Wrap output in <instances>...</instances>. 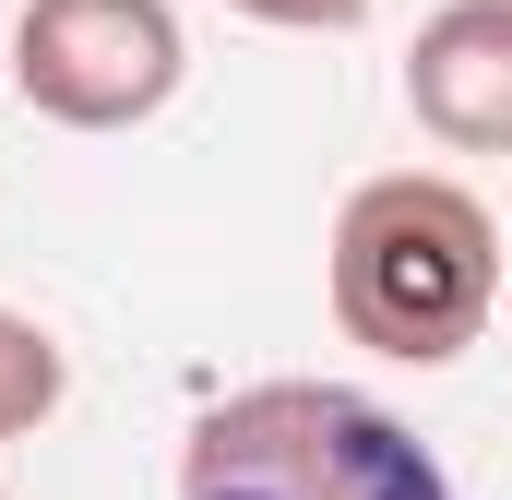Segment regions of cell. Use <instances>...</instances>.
Instances as JSON below:
<instances>
[{
  "instance_id": "cell-4",
  "label": "cell",
  "mask_w": 512,
  "mask_h": 500,
  "mask_svg": "<svg viewBox=\"0 0 512 500\" xmlns=\"http://www.w3.org/2000/svg\"><path fill=\"white\" fill-rule=\"evenodd\" d=\"M405 108L453 155H512V0H441L405 36Z\"/></svg>"
},
{
  "instance_id": "cell-2",
  "label": "cell",
  "mask_w": 512,
  "mask_h": 500,
  "mask_svg": "<svg viewBox=\"0 0 512 500\" xmlns=\"http://www.w3.org/2000/svg\"><path fill=\"white\" fill-rule=\"evenodd\" d=\"M179 500H465L453 465L346 381H239L191 417Z\"/></svg>"
},
{
  "instance_id": "cell-5",
  "label": "cell",
  "mask_w": 512,
  "mask_h": 500,
  "mask_svg": "<svg viewBox=\"0 0 512 500\" xmlns=\"http://www.w3.org/2000/svg\"><path fill=\"white\" fill-rule=\"evenodd\" d=\"M60 393H72L60 334H48V322H24V310H0V453H12V441H36V429L60 417Z\"/></svg>"
},
{
  "instance_id": "cell-8",
  "label": "cell",
  "mask_w": 512,
  "mask_h": 500,
  "mask_svg": "<svg viewBox=\"0 0 512 500\" xmlns=\"http://www.w3.org/2000/svg\"><path fill=\"white\" fill-rule=\"evenodd\" d=\"M0 500H12V489H0Z\"/></svg>"
},
{
  "instance_id": "cell-7",
  "label": "cell",
  "mask_w": 512,
  "mask_h": 500,
  "mask_svg": "<svg viewBox=\"0 0 512 500\" xmlns=\"http://www.w3.org/2000/svg\"><path fill=\"white\" fill-rule=\"evenodd\" d=\"M0 84H12V24H0Z\"/></svg>"
},
{
  "instance_id": "cell-1",
  "label": "cell",
  "mask_w": 512,
  "mask_h": 500,
  "mask_svg": "<svg viewBox=\"0 0 512 500\" xmlns=\"http://www.w3.org/2000/svg\"><path fill=\"white\" fill-rule=\"evenodd\" d=\"M501 215L441 179V167H382L334 215V322L393 358V370H453L501 322Z\"/></svg>"
},
{
  "instance_id": "cell-6",
  "label": "cell",
  "mask_w": 512,
  "mask_h": 500,
  "mask_svg": "<svg viewBox=\"0 0 512 500\" xmlns=\"http://www.w3.org/2000/svg\"><path fill=\"white\" fill-rule=\"evenodd\" d=\"M227 12L286 24V36H346V24H370V0H227Z\"/></svg>"
},
{
  "instance_id": "cell-3",
  "label": "cell",
  "mask_w": 512,
  "mask_h": 500,
  "mask_svg": "<svg viewBox=\"0 0 512 500\" xmlns=\"http://www.w3.org/2000/svg\"><path fill=\"white\" fill-rule=\"evenodd\" d=\"M191 84V36L167 0H24L12 12V96L60 131H143Z\"/></svg>"
}]
</instances>
